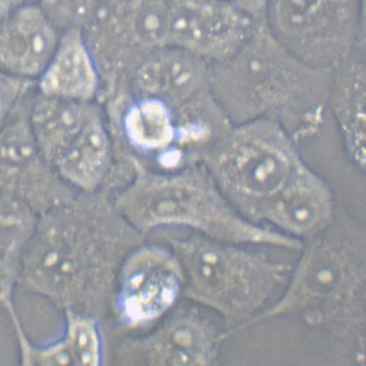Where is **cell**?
<instances>
[{"label":"cell","mask_w":366,"mask_h":366,"mask_svg":"<svg viewBox=\"0 0 366 366\" xmlns=\"http://www.w3.org/2000/svg\"><path fill=\"white\" fill-rule=\"evenodd\" d=\"M224 1L237 6L256 22L264 23L268 0H224Z\"/></svg>","instance_id":"24"},{"label":"cell","mask_w":366,"mask_h":366,"mask_svg":"<svg viewBox=\"0 0 366 366\" xmlns=\"http://www.w3.org/2000/svg\"><path fill=\"white\" fill-rule=\"evenodd\" d=\"M37 220V214L24 202L0 193V309L9 317L16 339L26 333L16 308L15 290Z\"/></svg>","instance_id":"15"},{"label":"cell","mask_w":366,"mask_h":366,"mask_svg":"<svg viewBox=\"0 0 366 366\" xmlns=\"http://www.w3.org/2000/svg\"><path fill=\"white\" fill-rule=\"evenodd\" d=\"M124 127L129 140L143 150L166 149L177 137L174 114L159 99H144L133 104L125 116Z\"/></svg>","instance_id":"20"},{"label":"cell","mask_w":366,"mask_h":366,"mask_svg":"<svg viewBox=\"0 0 366 366\" xmlns=\"http://www.w3.org/2000/svg\"><path fill=\"white\" fill-rule=\"evenodd\" d=\"M302 161L297 142L280 125L267 119L233 125L204 157L206 170L219 190L254 224L259 210Z\"/></svg>","instance_id":"5"},{"label":"cell","mask_w":366,"mask_h":366,"mask_svg":"<svg viewBox=\"0 0 366 366\" xmlns=\"http://www.w3.org/2000/svg\"><path fill=\"white\" fill-rule=\"evenodd\" d=\"M41 157L31 124L16 123L0 133V193L14 196L36 212L48 208L61 180Z\"/></svg>","instance_id":"11"},{"label":"cell","mask_w":366,"mask_h":366,"mask_svg":"<svg viewBox=\"0 0 366 366\" xmlns=\"http://www.w3.org/2000/svg\"><path fill=\"white\" fill-rule=\"evenodd\" d=\"M224 340L213 323L199 313L181 312L149 335L124 340L117 348L116 364L212 365Z\"/></svg>","instance_id":"10"},{"label":"cell","mask_w":366,"mask_h":366,"mask_svg":"<svg viewBox=\"0 0 366 366\" xmlns=\"http://www.w3.org/2000/svg\"><path fill=\"white\" fill-rule=\"evenodd\" d=\"M365 0H268L264 24L310 65L333 69L365 46Z\"/></svg>","instance_id":"7"},{"label":"cell","mask_w":366,"mask_h":366,"mask_svg":"<svg viewBox=\"0 0 366 366\" xmlns=\"http://www.w3.org/2000/svg\"><path fill=\"white\" fill-rule=\"evenodd\" d=\"M75 197L37 220L25 252L20 285L53 305L102 319L117 276L144 234L102 197Z\"/></svg>","instance_id":"1"},{"label":"cell","mask_w":366,"mask_h":366,"mask_svg":"<svg viewBox=\"0 0 366 366\" xmlns=\"http://www.w3.org/2000/svg\"><path fill=\"white\" fill-rule=\"evenodd\" d=\"M217 102L233 125L267 119L296 142L321 129L332 69L308 64L260 23L234 56L218 62Z\"/></svg>","instance_id":"2"},{"label":"cell","mask_w":366,"mask_h":366,"mask_svg":"<svg viewBox=\"0 0 366 366\" xmlns=\"http://www.w3.org/2000/svg\"><path fill=\"white\" fill-rule=\"evenodd\" d=\"M28 1L29 0H0V21L6 19L18 8L27 5Z\"/></svg>","instance_id":"25"},{"label":"cell","mask_w":366,"mask_h":366,"mask_svg":"<svg viewBox=\"0 0 366 366\" xmlns=\"http://www.w3.org/2000/svg\"><path fill=\"white\" fill-rule=\"evenodd\" d=\"M170 12V4L163 0H146L137 7L133 27L142 43L150 45L167 44Z\"/></svg>","instance_id":"21"},{"label":"cell","mask_w":366,"mask_h":366,"mask_svg":"<svg viewBox=\"0 0 366 366\" xmlns=\"http://www.w3.org/2000/svg\"><path fill=\"white\" fill-rule=\"evenodd\" d=\"M365 46H360L332 69L327 109L349 157L361 170L365 167Z\"/></svg>","instance_id":"14"},{"label":"cell","mask_w":366,"mask_h":366,"mask_svg":"<svg viewBox=\"0 0 366 366\" xmlns=\"http://www.w3.org/2000/svg\"><path fill=\"white\" fill-rule=\"evenodd\" d=\"M333 216L330 187L302 161L285 187L259 210L254 222H269L290 235L310 237L323 232Z\"/></svg>","instance_id":"12"},{"label":"cell","mask_w":366,"mask_h":366,"mask_svg":"<svg viewBox=\"0 0 366 366\" xmlns=\"http://www.w3.org/2000/svg\"><path fill=\"white\" fill-rule=\"evenodd\" d=\"M58 44L44 10L21 6L0 21V71L24 79L36 77L44 73Z\"/></svg>","instance_id":"13"},{"label":"cell","mask_w":366,"mask_h":366,"mask_svg":"<svg viewBox=\"0 0 366 366\" xmlns=\"http://www.w3.org/2000/svg\"><path fill=\"white\" fill-rule=\"evenodd\" d=\"M184 272L174 252L142 245L129 252L117 276L112 305L122 324L136 328L169 312L183 292Z\"/></svg>","instance_id":"8"},{"label":"cell","mask_w":366,"mask_h":366,"mask_svg":"<svg viewBox=\"0 0 366 366\" xmlns=\"http://www.w3.org/2000/svg\"><path fill=\"white\" fill-rule=\"evenodd\" d=\"M50 20L62 24H78L89 16L94 0H41Z\"/></svg>","instance_id":"22"},{"label":"cell","mask_w":366,"mask_h":366,"mask_svg":"<svg viewBox=\"0 0 366 366\" xmlns=\"http://www.w3.org/2000/svg\"><path fill=\"white\" fill-rule=\"evenodd\" d=\"M64 312V330L54 342L39 345L28 337L18 343L21 365H104V344L99 320L74 311Z\"/></svg>","instance_id":"16"},{"label":"cell","mask_w":366,"mask_h":366,"mask_svg":"<svg viewBox=\"0 0 366 366\" xmlns=\"http://www.w3.org/2000/svg\"><path fill=\"white\" fill-rule=\"evenodd\" d=\"M142 234L162 226H179L216 241L242 245L266 244L300 250L302 244L247 220L227 200L207 170L191 167L178 174L143 176L116 203Z\"/></svg>","instance_id":"3"},{"label":"cell","mask_w":366,"mask_h":366,"mask_svg":"<svg viewBox=\"0 0 366 366\" xmlns=\"http://www.w3.org/2000/svg\"><path fill=\"white\" fill-rule=\"evenodd\" d=\"M170 8L167 44L217 63L234 56L260 24L224 0H171Z\"/></svg>","instance_id":"9"},{"label":"cell","mask_w":366,"mask_h":366,"mask_svg":"<svg viewBox=\"0 0 366 366\" xmlns=\"http://www.w3.org/2000/svg\"><path fill=\"white\" fill-rule=\"evenodd\" d=\"M364 235L336 228L322 235L302 256L285 293L272 309L248 324L277 315L307 312L336 321L359 317L365 281Z\"/></svg>","instance_id":"6"},{"label":"cell","mask_w":366,"mask_h":366,"mask_svg":"<svg viewBox=\"0 0 366 366\" xmlns=\"http://www.w3.org/2000/svg\"><path fill=\"white\" fill-rule=\"evenodd\" d=\"M98 74L82 37L67 34L41 74L40 88L49 98L86 102L98 89Z\"/></svg>","instance_id":"19"},{"label":"cell","mask_w":366,"mask_h":366,"mask_svg":"<svg viewBox=\"0 0 366 366\" xmlns=\"http://www.w3.org/2000/svg\"><path fill=\"white\" fill-rule=\"evenodd\" d=\"M109 157L107 130L95 112L66 146L53 170L69 186L95 192L107 178Z\"/></svg>","instance_id":"18"},{"label":"cell","mask_w":366,"mask_h":366,"mask_svg":"<svg viewBox=\"0 0 366 366\" xmlns=\"http://www.w3.org/2000/svg\"><path fill=\"white\" fill-rule=\"evenodd\" d=\"M24 79L0 71V125L24 90Z\"/></svg>","instance_id":"23"},{"label":"cell","mask_w":366,"mask_h":366,"mask_svg":"<svg viewBox=\"0 0 366 366\" xmlns=\"http://www.w3.org/2000/svg\"><path fill=\"white\" fill-rule=\"evenodd\" d=\"M139 81L143 89L179 108L208 92L212 71L204 59L174 47L147 63Z\"/></svg>","instance_id":"17"},{"label":"cell","mask_w":366,"mask_h":366,"mask_svg":"<svg viewBox=\"0 0 366 366\" xmlns=\"http://www.w3.org/2000/svg\"><path fill=\"white\" fill-rule=\"evenodd\" d=\"M167 241L184 272V295L229 323L250 318L284 283L292 267L197 233Z\"/></svg>","instance_id":"4"}]
</instances>
